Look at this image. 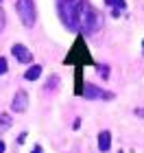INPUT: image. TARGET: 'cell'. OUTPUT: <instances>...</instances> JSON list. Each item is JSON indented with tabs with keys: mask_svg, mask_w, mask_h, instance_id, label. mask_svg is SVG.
Masks as SVG:
<instances>
[{
	"mask_svg": "<svg viewBox=\"0 0 144 153\" xmlns=\"http://www.w3.org/2000/svg\"><path fill=\"white\" fill-rule=\"evenodd\" d=\"M64 64H66V66H68V64H74L77 68L85 66V64H87V66H94V61H92V57H90V51H87L83 37H79L77 42H74V46L70 48V53L66 55Z\"/></svg>",
	"mask_w": 144,
	"mask_h": 153,
	"instance_id": "2",
	"label": "cell"
},
{
	"mask_svg": "<svg viewBox=\"0 0 144 153\" xmlns=\"http://www.w3.org/2000/svg\"><path fill=\"white\" fill-rule=\"evenodd\" d=\"M109 147H112V134H109V131H100L98 134V149L109 151Z\"/></svg>",
	"mask_w": 144,
	"mask_h": 153,
	"instance_id": "8",
	"label": "cell"
},
{
	"mask_svg": "<svg viewBox=\"0 0 144 153\" xmlns=\"http://www.w3.org/2000/svg\"><path fill=\"white\" fill-rule=\"evenodd\" d=\"M92 7L85 0H59V18L70 31H83Z\"/></svg>",
	"mask_w": 144,
	"mask_h": 153,
	"instance_id": "1",
	"label": "cell"
},
{
	"mask_svg": "<svg viewBox=\"0 0 144 153\" xmlns=\"http://www.w3.org/2000/svg\"><path fill=\"white\" fill-rule=\"evenodd\" d=\"M103 26V16L98 11L92 7V11H90V16H87V20H85V26H83V33H87V35H92V33H96Z\"/></svg>",
	"mask_w": 144,
	"mask_h": 153,
	"instance_id": "5",
	"label": "cell"
},
{
	"mask_svg": "<svg viewBox=\"0 0 144 153\" xmlns=\"http://www.w3.org/2000/svg\"><path fill=\"white\" fill-rule=\"evenodd\" d=\"M16 9H18V16L24 26L35 24V4H33V0H18Z\"/></svg>",
	"mask_w": 144,
	"mask_h": 153,
	"instance_id": "3",
	"label": "cell"
},
{
	"mask_svg": "<svg viewBox=\"0 0 144 153\" xmlns=\"http://www.w3.org/2000/svg\"><path fill=\"white\" fill-rule=\"evenodd\" d=\"M57 83H59L57 74H52V79H48V83H46V90H50V88H57Z\"/></svg>",
	"mask_w": 144,
	"mask_h": 153,
	"instance_id": "11",
	"label": "cell"
},
{
	"mask_svg": "<svg viewBox=\"0 0 144 153\" xmlns=\"http://www.w3.org/2000/svg\"><path fill=\"white\" fill-rule=\"evenodd\" d=\"M11 120H9V116H0V127H9Z\"/></svg>",
	"mask_w": 144,
	"mask_h": 153,
	"instance_id": "14",
	"label": "cell"
},
{
	"mask_svg": "<svg viewBox=\"0 0 144 153\" xmlns=\"http://www.w3.org/2000/svg\"><path fill=\"white\" fill-rule=\"evenodd\" d=\"M7 68H9V66H7V59H4V57H0V74H4V72H7Z\"/></svg>",
	"mask_w": 144,
	"mask_h": 153,
	"instance_id": "13",
	"label": "cell"
},
{
	"mask_svg": "<svg viewBox=\"0 0 144 153\" xmlns=\"http://www.w3.org/2000/svg\"><path fill=\"white\" fill-rule=\"evenodd\" d=\"M39 74H42V66H37V64H35V66H31L29 70H26L24 79H26V81H37V79H39Z\"/></svg>",
	"mask_w": 144,
	"mask_h": 153,
	"instance_id": "9",
	"label": "cell"
},
{
	"mask_svg": "<svg viewBox=\"0 0 144 153\" xmlns=\"http://www.w3.org/2000/svg\"><path fill=\"white\" fill-rule=\"evenodd\" d=\"M31 153H44V149H42V147H33V151H31Z\"/></svg>",
	"mask_w": 144,
	"mask_h": 153,
	"instance_id": "15",
	"label": "cell"
},
{
	"mask_svg": "<svg viewBox=\"0 0 144 153\" xmlns=\"http://www.w3.org/2000/svg\"><path fill=\"white\" fill-rule=\"evenodd\" d=\"M105 4H107V7H114V16H116V18H118L120 11L125 9V0H105Z\"/></svg>",
	"mask_w": 144,
	"mask_h": 153,
	"instance_id": "10",
	"label": "cell"
},
{
	"mask_svg": "<svg viewBox=\"0 0 144 153\" xmlns=\"http://www.w3.org/2000/svg\"><path fill=\"white\" fill-rule=\"evenodd\" d=\"M11 53H13V57H16L18 61H22V64H31V61H33L31 51H29L26 46H22V44H13Z\"/></svg>",
	"mask_w": 144,
	"mask_h": 153,
	"instance_id": "7",
	"label": "cell"
},
{
	"mask_svg": "<svg viewBox=\"0 0 144 153\" xmlns=\"http://www.w3.org/2000/svg\"><path fill=\"white\" fill-rule=\"evenodd\" d=\"M26 107H29V94L24 90H20V92H16V96L11 101V109L16 114H22V112H26Z\"/></svg>",
	"mask_w": 144,
	"mask_h": 153,
	"instance_id": "6",
	"label": "cell"
},
{
	"mask_svg": "<svg viewBox=\"0 0 144 153\" xmlns=\"http://www.w3.org/2000/svg\"><path fill=\"white\" fill-rule=\"evenodd\" d=\"M81 96H85V99H92V101H109L114 99L112 92H105V90L92 85V83H85L83 90H81Z\"/></svg>",
	"mask_w": 144,
	"mask_h": 153,
	"instance_id": "4",
	"label": "cell"
},
{
	"mask_svg": "<svg viewBox=\"0 0 144 153\" xmlns=\"http://www.w3.org/2000/svg\"><path fill=\"white\" fill-rule=\"evenodd\" d=\"M4 24H7V18H4V11H2V7H0V33L4 31Z\"/></svg>",
	"mask_w": 144,
	"mask_h": 153,
	"instance_id": "12",
	"label": "cell"
},
{
	"mask_svg": "<svg viewBox=\"0 0 144 153\" xmlns=\"http://www.w3.org/2000/svg\"><path fill=\"white\" fill-rule=\"evenodd\" d=\"M0 153H4V142L0 140Z\"/></svg>",
	"mask_w": 144,
	"mask_h": 153,
	"instance_id": "16",
	"label": "cell"
}]
</instances>
